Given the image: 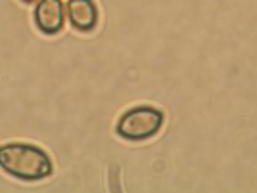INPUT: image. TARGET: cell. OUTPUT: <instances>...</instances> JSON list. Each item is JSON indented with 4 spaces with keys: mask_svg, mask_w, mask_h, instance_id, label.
Wrapping results in <instances>:
<instances>
[{
    "mask_svg": "<svg viewBox=\"0 0 257 193\" xmlns=\"http://www.w3.org/2000/svg\"><path fill=\"white\" fill-rule=\"evenodd\" d=\"M0 168L14 178L35 182L50 176L54 170L48 153L31 144H4L0 146Z\"/></svg>",
    "mask_w": 257,
    "mask_h": 193,
    "instance_id": "cell-1",
    "label": "cell"
},
{
    "mask_svg": "<svg viewBox=\"0 0 257 193\" xmlns=\"http://www.w3.org/2000/svg\"><path fill=\"white\" fill-rule=\"evenodd\" d=\"M161 124H163V113L160 109L142 106V108L131 109L119 118L117 134L131 142H140L158 134Z\"/></svg>",
    "mask_w": 257,
    "mask_h": 193,
    "instance_id": "cell-2",
    "label": "cell"
},
{
    "mask_svg": "<svg viewBox=\"0 0 257 193\" xmlns=\"http://www.w3.org/2000/svg\"><path fill=\"white\" fill-rule=\"evenodd\" d=\"M35 23L44 34H56L64 29L65 6L62 0H39L35 8Z\"/></svg>",
    "mask_w": 257,
    "mask_h": 193,
    "instance_id": "cell-3",
    "label": "cell"
},
{
    "mask_svg": "<svg viewBox=\"0 0 257 193\" xmlns=\"http://www.w3.org/2000/svg\"><path fill=\"white\" fill-rule=\"evenodd\" d=\"M67 18L77 31H92L98 23V8L92 0H69Z\"/></svg>",
    "mask_w": 257,
    "mask_h": 193,
    "instance_id": "cell-4",
    "label": "cell"
},
{
    "mask_svg": "<svg viewBox=\"0 0 257 193\" xmlns=\"http://www.w3.org/2000/svg\"><path fill=\"white\" fill-rule=\"evenodd\" d=\"M23 2H35V0H23Z\"/></svg>",
    "mask_w": 257,
    "mask_h": 193,
    "instance_id": "cell-5",
    "label": "cell"
}]
</instances>
